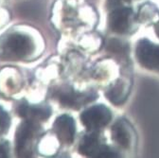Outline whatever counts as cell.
Masks as SVG:
<instances>
[{
	"instance_id": "6da1fadb",
	"label": "cell",
	"mask_w": 159,
	"mask_h": 158,
	"mask_svg": "<svg viewBox=\"0 0 159 158\" xmlns=\"http://www.w3.org/2000/svg\"><path fill=\"white\" fill-rule=\"evenodd\" d=\"M30 38L21 33L8 34L0 42V57L6 60H20L32 52Z\"/></svg>"
},
{
	"instance_id": "7a4b0ae2",
	"label": "cell",
	"mask_w": 159,
	"mask_h": 158,
	"mask_svg": "<svg viewBox=\"0 0 159 158\" xmlns=\"http://www.w3.org/2000/svg\"><path fill=\"white\" fill-rule=\"evenodd\" d=\"M135 56L138 63L143 67L159 70V46L142 39L137 43Z\"/></svg>"
},
{
	"instance_id": "3957f363",
	"label": "cell",
	"mask_w": 159,
	"mask_h": 158,
	"mask_svg": "<svg viewBox=\"0 0 159 158\" xmlns=\"http://www.w3.org/2000/svg\"><path fill=\"white\" fill-rule=\"evenodd\" d=\"M111 112L104 105H96L86 109L81 115V120L88 130H98L111 120Z\"/></svg>"
},
{
	"instance_id": "277c9868",
	"label": "cell",
	"mask_w": 159,
	"mask_h": 158,
	"mask_svg": "<svg viewBox=\"0 0 159 158\" xmlns=\"http://www.w3.org/2000/svg\"><path fill=\"white\" fill-rule=\"evenodd\" d=\"M79 151L82 154L89 157H114L116 156L109 147L102 144L98 134L90 133L85 135L81 143Z\"/></svg>"
},
{
	"instance_id": "5b68a950",
	"label": "cell",
	"mask_w": 159,
	"mask_h": 158,
	"mask_svg": "<svg viewBox=\"0 0 159 158\" xmlns=\"http://www.w3.org/2000/svg\"><path fill=\"white\" fill-rule=\"evenodd\" d=\"M34 122L26 120L19 126L15 135L16 151L19 156H28L30 153L31 138L34 132Z\"/></svg>"
},
{
	"instance_id": "8992f818",
	"label": "cell",
	"mask_w": 159,
	"mask_h": 158,
	"mask_svg": "<svg viewBox=\"0 0 159 158\" xmlns=\"http://www.w3.org/2000/svg\"><path fill=\"white\" fill-rule=\"evenodd\" d=\"M53 129L58 138L65 144H71L74 140L76 127L73 118L67 115L59 116L54 122Z\"/></svg>"
},
{
	"instance_id": "52a82bcc",
	"label": "cell",
	"mask_w": 159,
	"mask_h": 158,
	"mask_svg": "<svg viewBox=\"0 0 159 158\" xmlns=\"http://www.w3.org/2000/svg\"><path fill=\"white\" fill-rule=\"evenodd\" d=\"M132 10L129 8L115 9L109 16V27L116 33H124L129 29Z\"/></svg>"
},
{
	"instance_id": "ba28073f",
	"label": "cell",
	"mask_w": 159,
	"mask_h": 158,
	"mask_svg": "<svg viewBox=\"0 0 159 158\" xmlns=\"http://www.w3.org/2000/svg\"><path fill=\"white\" fill-rule=\"evenodd\" d=\"M113 140L120 147L127 149L131 145L132 132L129 129L128 123L124 120H118L112 127Z\"/></svg>"
},
{
	"instance_id": "9c48e42d",
	"label": "cell",
	"mask_w": 159,
	"mask_h": 158,
	"mask_svg": "<svg viewBox=\"0 0 159 158\" xmlns=\"http://www.w3.org/2000/svg\"><path fill=\"white\" fill-rule=\"evenodd\" d=\"M50 109L46 106H28L22 105L19 108V114L25 117L28 121L36 122L38 120H44L50 115Z\"/></svg>"
},
{
	"instance_id": "30bf717a",
	"label": "cell",
	"mask_w": 159,
	"mask_h": 158,
	"mask_svg": "<svg viewBox=\"0 0 159 158\" xmlns=\"http://www.w3.org/2000/svg\"><path fill=\"white\" fill-rule=\"evenodd\" d=\"M92 97L79 94V93H73V92H66L63 93L60 97V102L64 105L70 106V107H77L81 104L84 103L85 102H89Z\"/></svg>"
},
{
	"instance_id": "8fae6325",
	"label": "cell",
	"mask_w": 159,
	"mask_h": 158,
	"mask_svg": "<svg viewBox=\"0 0 159 158\" xmlns=\"http://www.w3.org/2000/svg\"><path fill=\"white\" fill-rule=\"evenodd\" d=\"M10 125V116L9 115L0 107V134L3 133Z\"/></svg>"
},
{
	"instance_id": "7c38bea8",
	"label": "cell",
	"mask_w": 159,
	"mask_h": 158,
	"mask_svg": "<svg viewBox=\"0 0 159 158\" xmlns=\"http://www.w3.org/2000/svg\"><path fill=\"white\" fill-rule=\"evenodd\" d=\"M130 0H108L107 2V6L108 8H114V9H117L119 6H121L123 3L129 2Z\"/></svg>"
},
{
	"instance_id": "4fadbf2b",
	"label": "cell",
	"mask_w": 159,
	"mask_h": 158,
	"mask_svg": "<svg viewBox=\"0 0 159 158\" xmlns=\"http://www.w3.org/2000/svg\"><path fill=\"white\" fill-rule=\"evenodd\" d=\"M9 152V147L7 143H1L0 144V158H6L8 157Z\"/></svg>"
},
{
	"instance_id": "5bb4252c",
	"label": "cell",
	"mask_w": 159,
	"mask_h": 158,
	"mask_svg": "<svg viewBox=\"0 0 159 158\" xmlns=\"http://www.w3.org/2000/svg\"><path fill=\"white\" fill-rule=\"evenodd\" d=\"M155 29H156V33H157V35L159 36V23L156 25V27H155Z\"/></svg>"
}]
</instances>
